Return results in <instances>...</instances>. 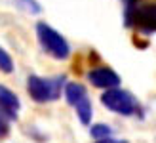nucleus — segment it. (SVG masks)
Segmentation results:
<instances>
[{"mask_svg": "<svg viewBox=\"0 0 156 143\" xmlns=\"http://www.w3.org/2000/svg\"><path fill=\"white\" fill-rule=\"evenodd\" d=\"M0 71L2 73H12L13 71V61L4 48H0Z\"/></svg>", "mask_w": 156, "mask_h": 143, "instance_id": "9", "label": "nucleus"}, {"mask_svg": "<svg viewBox=\"0 0 156 143\" xmlns=\"http://www.w3.org/2000/svg\"><path fill=\"white\" fill-rule=\"evenodd\" d=\"M36 35H38V40H40L42 48L51 55V57H55V59H67L69 57L71 48H69L67 40L57 33L55 29H51L48 23H38L36 25Z\"/></svg>", "mask_w": 156, "mask_h": 143, "instance_id": "1", "label": "nucleus"}, {"mask_svg": "<svg viewBox=\"0 0 156 143\" xmlns=\"http://www.w3.org/2000/svg\"><path fill=\"white\" fill-rule=\"evenodd\" d=\"M13 2H17L21 8H25L27 12H33V13H40L42 12V6L36 2V0H13Z\"/></svg>", "mask_w": 156, "mask_h": 143, "instance_id": "11", "label": "nucleus"}, {"mask_svg": "<svg viewBox=\"0 0 156 143\" xmlns=\"http://www.w3.org/2000/svg\"><path fill=\"white\" fill-rule=\"evenodd\" d=\"M74 107H76L78 116H80V122H82V124H90V120H91V103H90V99H88V95H86V97H82Z\"/></svg>", "mask_w": 156, "mask_h": 143, "instance_id": "8", "label": "nucleus"}, {"mask_svg": "<svg viewBox=\"0 0 156 143\" xmlns=\"http://www.w3.org/2000/svg\"><path fill=\"white\" fill-rule=\"evenodd\" d=\"M111 128H108L107 124H95V126H91V136L93 138H97V139H103V138H108L111 136Z\"/></svg>", "mask_w": 156, "mask_h": 143, "instance_id": "10", "label": "nucleus"}, {"mask_svg": "<svg viewBox=\"0 0 156 143\" xmlns=\"http://www.w3.org/2000/svg\"><path fill=\"white\" fill-rule=\"evenodd\" d=\"M90 80H91L93 86H97V88L111 90V88H116V86L120 84V76L108 67H99V69H93L90 73Z\"/></svg>", "mask_w": 156, "mask_h": 143, "instance_id": "6", "label": "nucleus"}, {"mask_svg": "<svg viewBox=\"0 0 156 143\" xmlns=\"http://www.w3.org/2000/svg\"><path fill=\"white\" fill-rule=\"evenodd\" d=\"M19 107H21V103L17 99V95L0 84V116L13 120V118H17Z\"/></svg>", "mask_w": 156, "mask_h": 143, "instance_id": "5", "label": "nucleus"}, {"mask_svg": "<svg viewBox=\"0 0 156 143\" xmlns=\"http://www.w3.org/2000/svg\"><path fill=\"white\" fill-rule=\"evenodd\" d=\"M8 132H10V126L4 120V116H0V138H6Z\"/></svg>", "mask_w": 156, "mask_h": 143, "instance_id": "12", "label": "nucleus"}, {"mask_svg": "<svg viewBox=\"0 0 156 143\" xmlns=\"http://www.w3.org/2000/svg\"><path fill=\"white\" fill-rule=\"evenodd\" d=\"M97 143H128V141H114L111 138H103V139H97Z\"/></svg>", "mask_w": 156, "mask_h": 143, "instance_id": "13", "label": "nucleus"}, {"mask_svg": "<svg viewBox=\"0 0 156 143\" xmlns=\"http://www.w3.org/2000/svg\"><path fill=\"white\" fill-rule=\"evenodd\" d=\"M65 95H67V101L74 107L82 97H86V90H84L82 84H69L67 90H65Z\"/></svg>", "mask_w": 156, "mask_h": 143, "instance_id": "7", "label": "nucleus"}, {"mask_svg": "<svg viewBox=\"0 0 156 143\" xmlns=\"http://www.w3.org/2000/svg\"><path fill=\"white\" fill-rule=\"evenodd\" d=\"M101 101H103V105L107 109H111V111H114V113H118V115H133L135 109H137L135 99L131 97L128 92L118 90V88L107 90L103 94V97H101Z\"/></svg>", "mask_w": 156, "mask_h": 143, "instance_id": "3", "label": "nucleus"}, {"mask_svg": "<svg viewBox=\"0 0 156 143\" xmlns=\"http://www.w3.org/2000/svg\"><path fill=\"white\" fill-rule=\"evenodd\" d=\"M61 82H63V78H53L51 80V78H40L33 75L27 80V90H29V95L36 103H46L59 97Z\"/></svg>", "mask_w": 156, "mask_h": 143, "instance_id": "2", "label": "nucleus"}, {"mask_svg": "<svg viewBox=\"0 0 156 143\" xmlns=\"http://www.w3.org/2000/svg\"><path fill=\"white\" fill-rule=\"evenodd\" d=\"M139 27L145 33H154L156 29V6L154 4H135L128 27Z\"/></svg>", "mask_w": 156, "mask_h": 143, "instance_id": "4", "label": "nucleus"}]
</instances>
